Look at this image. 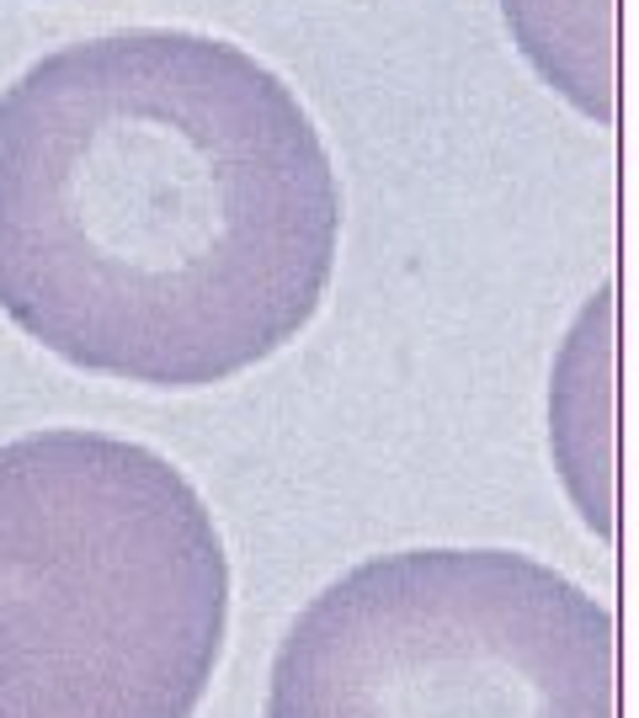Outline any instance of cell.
<instances>
[{"mask_svg":"<svg viewBox=\"0 0 639 718\" xmlns=\"http://www.w3.org/2000/svg\"><path fill=\"white\" fill-rule=\"evenodd\" d=\"M336 214L309 112L224 38L124 27L0 91V298L80 362L240 367L309 314Z\"/></svg>","mask_w":639,"mask_h":718,"instance_id":"1","label":"cell"}]
</instances>
